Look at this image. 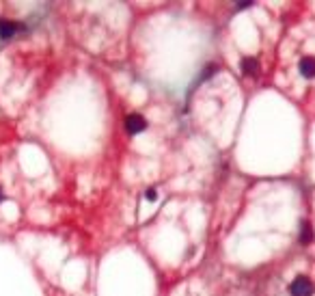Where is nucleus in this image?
Instances as JSON below:
<instances>
[{
	"mask_svg": "<svg viewBox=\"0 0 315 296\" xmlns=\"http://www.w3.org/2000/svg\"><path fill=\"white\" fill-rule=\"evenodd\" d=\"M289 292H292V296H311L315 292L313 281L309 279V277H305V275H298L292 281V286H289Z\"/></svg>",
	"mask_w": 315,
	"mask_h": 296,
	"instance_id": "f257e3e1",
	"label": "nucleus"
},
{
	"mask_svg": "<svg viewBox=\"0 0 315 296\" xmlns=\"http://www.w3.org/2000/svg\"><path fill=\"white\" fill-rule=\"evenodd\" d=\"M22 28V24L17 22H11V20H0V37L2 39H11L13 35Z\"/></svg>",
	"mask_w": 315,
	"mask_h": 296,
	"instance_id": "20e7f679",
	"label": "nucleus"
},
{
	"mask_svg": "<svg viewBox=\"0 0 315 296\" xmlns=\"http://www.w3.org/2000/svg\"><path fill=\"white\" fill-rule=\"evenodd\" d=\"M311 240H313V229H311V225L305 221L300 225V242H302V245H309Z\"/></svg>",
	"mask_w": 315,
	"mask_h": 296,
	"instance_id": "423d86ee",
	"label": "nucleus"
},
{
	"mask_svg": "<svg viewBox=\"0 0 315 296\" xmlns=\"http://www.w3.org/2000/svg\"><path fill=\"white\" fill-rule=\"evenodd\" d=\"M300 74L305 78H315V56H302L300 58Z\"/></svg>",
	"mask_w": 315,
	"mask_h": 296,
	"instance_id": "39448f33",
	"label": "nucleus"
},
{
	"mask_svg": "<svg viewBox=\"0 0 315 296\" xmlns=\"http://www.w3.org/2000/svg\"><path fill=\"white\" fill-rule=\"evenodd\" d=\"M126 130L130 134H140L142 130H147V119L142 115H128L126 117Z\"/></svg>",
	"mask_w": 315,
	"mask_h": 296,
	"instance_id": "f03ea898",
	"label": "nucleus"
},
{
	"mask_svg": "<svg viewBox=\"0 0 315 296\" xmlns=\"http://www.w3.org/2000/svg\"><path fill=\"white\" fill-rule=\"evenodd\" d=\"M156 197H158L156 191H147V193H145V199H147V201H156Z\"/></svg>",
	"mask_w": 315,
	"mask_h": 296,
	"instance_id": "0eeeda50",
	"label": "nucleus"
},
{
	"mask_svg": "<svg viewBox=\"0 0 315 296\" xmlns=\"http://www.w3.org/2000/svg\"><path fill=\"white\" fill-rule=\"evenodd\" d=\"M0 201H2V191H0Z\"/></svg>",
	"mask_w": 315,
	"mask_h": 296,
	"instance_id": "6e6552de",
	"label": "nucleus"
},
{
	"mask_svg": "<svg viewBox=\"0 0 315 296\" xmlns=\"http://www.w3.org/2000/svg\"><path fill=\"white\" fill-rule=\"evenodd\" d=\"M240 67H242V74L244 76H257L259 74V61L255 56H244Z\"/></svg>",
	"mask_w": 315,
	"mask_h": 296,
	"instance_id": "7ed1b4c3",
	"label": "nucleus"
}]
</instances>
